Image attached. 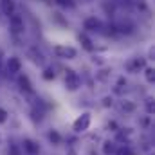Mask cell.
<instances>
[{
	"label": "cell",
	"instance_id": "52a82bcc",
	"mask_svg": "<svg viewBox=\"0 0 155 155\" xmlns=\"http://www.w3.org/2000/svg\"><path fill=\"white\" fill-rule=\"evenodd\" d=\"M11 29H13V33L24 31V20L18 15H11Z\"/></svg>",
	"mask_w": 155,
	"mask_h": 155
},
{
	"label": "cell",
	"instance_id": "ac0fdd59",
	"mask_svg": "<svg viewBox=\"0 0 155 155\" xmlns=\"http://www.w3.org/2000/svg\"><path fill=\"white\" fill-rule=\"evenodd\" d=\"M121 108H123V110H126V112H132V110H134L135 107H134V105H132L130 101H123V105H121Z\"/></svg>",
	"mask_w": 155,
	"mask_h": 155
},
{
	"label": "cell",
	"instance_id": "277c9868",
	"mask_svg": "<svg viewBox=\"0 0 155 155\" xmlns=\"http://www.w3.org/2000/svg\"><path fill=\"white\" fill-rule=\"evenodd\" d=\"M83 27L87 29V31H90V33H94V31H101V22L96 18V16H90V18H87L85 20V24H83Z\"/></svg>",
	"mask_w": 155,
	"mask_h": 155
},
{
	"label": "cell",
	"instance_id": "cb8c5ba5",
	"mask_svg": "<svg viewBox=\"0 0 155 155\" xmlns=\"http://www.w3.org/2000/svg\"><path fill=\"white\" fill-rule=\"evenodd\" d=\"M103 105H105V107H110V105H112V99H110V97H105V99H103Z\"/></svg>",
	"mask_w": 155,
	"mask_h": 155
},
{
	"label": "cell",
	"instance_id": "d6986e66",
	"mask_svg": "<svg viewBox=\"0 0 155 155\" xmlns=\"http://www.w3.org/2000/svg\"><path fill=\"white\" fill-rule=\"evenodd\" d=\"M31 54H33V56H35V58H33V60H35V61H36V63H41V61H43V56H41V52H36V51H33V52H31Z\"/></svg>",
	"mask_w": 155,
	"mask_h": 155
},
{
	"label": "cell",
	"instance_id": "7c38bea8",
	"mask_svg": "<svg viewBox=\"0 0 155 155\" xmlns=\"http://www.w3.org/2000/svg\"><path fill=\"white\" fill-rule=\"evenodd\" d=\"M116 144H114V143H110V141H107V143H105V144H103V152H105V153L107 155H112V153H116Z\"/></svg>",
	"mask_w": 155,
	"mask_h": 155
},
{
	"label": "cell",
	"instance_id": "3957f363",
	"mask_svg": "<svg viewBox=\"0 0 155 155\" xmlns=\"http://www.w3.org/2000/svg\"><path fill=\"white\" fill-rule=\"evenodd\" d=\"M88 126H90V114H81L72 124L74 132H85V130H88Z\"/></svg>",
	"mask_w": 155,
	"mask_h": 155
},
{
	"label": "cell",
	"instance_id": "30bf717a",
	"mask_svg": "<svg viewBox=\"0 0 155 155\" xmlns=\"http://www.w3.org/2000/svg\"><path fill=\"white\" fill-rule=\"evenodd\" d=\"M0 5H2V11L5 15H13V11H15V2L13 0H2Z\"/></svg>",
	"mask_w": 155,
	"mask_h": 155
},
{
	"label": "cell",
	"instance_id": "5b68a950",
	"mask_svg": "<svg viewBox=\"0 0 155 155\" xmlns=\"http://www.w3.org/2000/svg\"><path fill=\"white\" fill-rule=\"evenodd\" d=\"M20 69H22V63H20V60L18 58H9V61H7V72L9 74H18L20 72Z\"/></svg>",
	"mask_w": 155,
	"mask_h": 155
},
{
	"label": "cell",
	"instance_id": "4fadbf2b",
	"mask_svg": "<svg viewBox=\"0 0 155 155\" xmlns=\"http://www.w3.org/2000/svg\"><path fill=\"white\" fill-rule=\"evenodd\" d=\"M49 139H51V143H52V144H60V141H61L60 134H58V132H54V130H51V132H49Z\"/></svg>",
	"mask_w": 155,
	"mask_h": 155
},
{
	"label": "cell",
	"instance_id": "9c48e42d",
	"mask_svg": "<svg viewBox=\"0 0 155 155\" xmlns=\"http://www.w3.org/2000/svg\"><path fill=\"white\" fill-rule=\"evenodd\" d=\"M18 85H20L22 90H25V92H33V85H31V81H29V78L27 76H20L18 78Z\"/></svg>",
	"mask_w": 155,
	"mask_h": 155
},
{
	"label": "cell",
	"instance_id": "6da1fadb",
	"mask_svg": "<svg viewBox=\"0 0 155 155\" xmlns=\"http://www.w3.org/2000/svg\"><path fill=\"white\" fill-rule=\"evenodd\" d=\"M79 85H81L79 76H78L74 71H67L65 72V87H67V90H78Z\"/></svg>",
	"mask_w": 155,
	"mask_h": 155
},
{
	"label": "cell",
	"instance_id": "ffe728a7",
	"mask_svg": "<svg viewBox=\"0 0 155 155\" xmlns=\"http://www.w3.org/2000/svg\"><path fill=\"white\" fill-rule=\"evenodd\" d=\"M116 155H132V152L128 148H119V150H116Z\"/></svg>",
	"mask_w": 155,
	"mask_h": 155
},
{
	"label": "cell",
	"instance_id": "7402d4cb",
	"mask_svg": "<svg viewBox=\"0 0 155 155\" xmlns=\"http://www.w3.org/2000/svg\"><path fill=\"white\" fill-rule=\"evenodd\" d=\"M152 101H153V99H146V107H148V112H150V114L153 112V103H152Z\"/></svg>",
	"mask_w": 155,
	"mask_h": 155
},
{
	"label": "cell",
	"instance_id": "e0dca14e",
	"mask_svg": "<svg viewBox=\"0 0 155 155\" xmlns=\"http://www.w3.org/2000/svg\"><path fill=\"white\" fill-rule=\"evenodd\" d=\"M61 7H74V0H56Z\"/></svg>",
	"mask_w": 155,
	"mask_h": 155
},
{
	"label": "cell",
	"instance_id": "5bb4252c",
	"mask_svg": "<svg viewBox=\"0 0 155 155\" xmlns=\"http://www.w3.org/2000/svg\"><path fill=\"white\" fill-rule=\"evenodd\" d=\"M79 41L83 43V47H85L87 51H92V49H94V47H92V41H90V40L87 38L85 35H81V36H79Z\"/></svg>",
	"mask_w": 155,
	"mask_h": 155
},
{
	"label": "cell",
	"instance_id": "44dd1931",
	"mask_svg": "<svg viewBox=\"0 0 155 155\" xmlns=\"http://www.w3.org/2000/svg\"><path fill=\"white\" fill-rule=\"evenodd\" d=\"M5 119H7V112H5L4 108H0V123H4Z\"/></svg>",
	"mask_w": 155,
	"mask_h": 155
},
{
	"label": "cell",
	"instance_id": "8fae6325",
	"mask_svg": "<svg viewBox=\"0 0 155 155\" xmlns=\"http://www.w3.org/2000/svg\"><path fill=\"white\" fill-rule=\"evenodd\" d=\"M117 29H119V33L130 35V33L134 31V24H132V22H123V24H119V25H117Z\"/></svg>",
	"mask_w": 155,
	"mask_h": 155
},
{
	"label": "cell",
	"instance_id": "ba28073f",
	"mask_svg": "<svg viewBox=\"0 0 155 155\" xmlns=\"http://www.w3.org/2000/svg\"><path fill=\"white\" fill-rule=\"evenodd\" d=\"M24 150L27 152V153H31V155H35V153H38V144L35 143V141H31V139H27V141H24Z\"/></svg>",
	"mask_w": 155,
	"mask_h": 155
},
{
	"label": "cell",
	"instance_id": "7a4b0ae2",
	"mask_svg": "<svg viewBox=\"0 0 155 155\" xmlns=\"http://www.w3.org/2000/svg\"><path fill=\"white\" fill-rule=\"evenodd\" d=\"M54 54L58 58H63V60H72V58H76V49L74 47H67V45H58L54 49Z\"/></svg>",
	"mask_w": 155,
	"mask_h": 155
},
{
	"label": "cell",
	"instance_id": "2e32d148",
	"mask_svg": "<svg viewBox=\"0 0 155 155\" xmlns=\"http://www.w3.org/2000/svg\"><path fill=\"white\" fill-rule=\"evenodd\" d=\"M54 76H56V74H54L52 69H45V71H43V79H54Z\"/></svg>",
	"mask_w": 155,
	"mask_h": 155
},
{
	"label": "cell",
	"instance_id": "8992f818",
	"mask_svg": "<svg viewBox=\"0 0 155 155\" xmlns=\"http://www.w3.org/2000/svg\"><path fill=\"white\" fill-rule=\"evenodd\" d=\"M143 67H144V60H139V58H135V60H132V61L126 63V71L132 72V74L139 72V69H143Z\"/></svg>",
	"mask_w": 155,
	"mask_h": 155
},
{
	"label": "cell",
	"instance_id": "603a6c76",
	"mask_svg": "<svg viewBox=\"0 0 155 155\" xmlns=\"http://www.w3.org/2000/svg\"><path fill=\"white\" fill-rule=\"evenodd\" d=\"M11 155H20V152H18V148H16L15 144H11Z\"/></svg>",
	"mask_w": 155,
	"mask_h": 155
},
{
	"label": "cell",
	"instance_id": "9a60e30c",
	"mask_svg": "<svg viewBox=\"0 0 155 155\" xmlns=\"http://www.w3.org/2000/svg\"><path fill=\"white\" fill-rule=\"evenodd\" d=\"M144 72H146V79H148L150 83H153V81H155V71H153V69H146Z\"/></svg>",
	"mask_w": 155,
	"mask_h": 155
}]
</instances>
